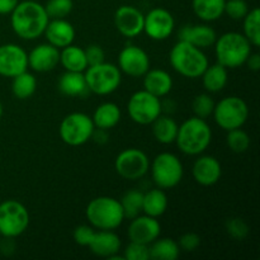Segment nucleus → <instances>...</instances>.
<instances>
[{
	"mask_svg": "<svg viewBox=\"0 0 260 260\" xmlns=\"http://www.w3.org/2000/svg\"><path fill=\"white\" fill-rule=\"evenodd\" d=\"M86 218L98 230H116L124 220L121 202L113 197H96L89 202L85 211Z\"/></svg>",
	"mask_w": 260,
	"mask_h": 260,
	"instance_id": "obj_5",
	"label": "nucleus"
},
{
	"mask_svg": "<svg viewBox=\"0 0 260 260\" xmlns=\"http://www.w3.org/2000/svg\"><path fill=\"white\" fill-rule=\"evenodd\" d=\"M43 35L47 38V43L57 48H63L74 42L75 28L65 18L52 19L48 22Z\"/></svg>",
	"mask_w": 260,
	"mask_h": 260,
	"instance_id": "obj_21",
	"label": "nucleus"
},
{
	"mask_svg": "<svg viewBox=\"0 0 260 260\" xmlns=\"http://www.w3.org/2000/svg\"><path fill=\"white\" fill-rule=\"evenodd\" d=\"M144 19L141 10L132 5H121L114 13V25L127 38L137 37L144 32Z\"/></svg>",
	"mask_w": 260,
	"mask_h": 260,
	"instance_id": "obj_16",
	"label": "nucleus"
},
{
	"mask_svg": "<svg viewBox=\"0 0 260 260\" xmlns=\"http://www.w3.org/2000/svg\"><path fill=\"white\" fill-rule=\"evenodd\" d=\"M88 246L95 255L111 258L121 250V239L113 233V230H99L98 233L95 231Z\"/></svg>",
	"mask_w": 260,
	"mask_h": 260,
	"instance_id": "obj_22",
	"label": "nucleus"
},
{
	"mask_svg": "<svg viewBox=\"0 0 260 260\" xmlns=\"http://www.w3.org/2000/svg\"><path fill=\"white\" fill-rule=\"evenodd\" d=\"M28 68V53L20 46L7 43L0 46V75L14 78Z\"/></svg>",
	"mask_w": 260,
	"mask_h": 260,
	"instance_id": "obj_15",
	"label": "nucleus"
},
{
	"mask_svg": "<svg viewBox=\"0 0 260 260\" xmlns=\"http://www.w3.org/2000/svg\"><path fill=\"white\" fill-rule=\"evenodd\" d=\"M151 178L157 188L172 189L183 179L184 169L177 155L172 152H161L156 155L150 165Z\"/></svg>",
	"mask_w": 260,
	"mask_h": 260,
	"instance_id": "obj_7",
	"label": "nucleus"
},
{
	"mask_svg": "<svg viewBox=\"0 0 260 260\" xmlns=\"http://www.w3.org/2000/svg\"><path fill=\"white\" fill-rule=\"evenodd\" d=\"M173 88V79L169 73L161 69H149L144 75V90L152 95L161 98L170 93Z\"/></svg>",
	"mask_w": 260,
	"mask_h": 260,
	"instance_id": "obj_23",
	"label": "nucleus"
},
{
	"mask_svg": "<svg viewBox=\"0 0 260 260\" xmlns=\"http://www.w3.org/2000/svg\"><path fill=\"white\" fill-rule=\"evenodd\" d=\"M94 234H95V231H94L93 228L88 225H80L74 230L73 238L78 245L88 246L90 244L91 239H93Z\"/></svg>",
	"mask_w": 260,
	"mask_h": 260,
	"instance_id": "obj_42",
	"label": "nucleus"
},
{
	"mask_svg": "<svg viewBox=\"0 0 260 260\" xmlns=\"http://www.w3.org/2000/svg\"><path fill=\"white\" fill-rule=\"evenodd\" d=\"M118 69L132 78L144 76L150 69V57L146 51L135 45H128L119 52Z\"/></svg>",
	"mask_w": 260,
	"mask_h": 260,
	"instance_id": "obj_14",
	"label": "nucleus"
},
{
	"mask_svg": "<svg viewBox=\"0 0 260 260\" xmlns=\"http://www.w3.org/2000/svg\"><path fill=\"white\" fill-rule=\"evenodd\" d=\"M202 78L203 88L210 93H218L222 90L226 86L229 80L228 69L225 66L220 65V63H215V65H208L203 74L201 75Z\"/></svg>",
	"mask_w": 260,
	"mask_h": 260,
	"instance_id": "obj_28",
	"label": "nucleus"
},
{
	"mask_svg": "<svg viewBox=\"0 0 260 260\" xmlns=\"http://www.w3.org/2000/svg\"><path fill=\"white\" fill-rule=\"evenodd\" d=\"M249 12V5L245 0H226L225 10L223 13L229 15L231 19L241 20L244 19Z\"/></svg>",
	"mask_w": 260,
	"mask_h": 260,
	"instance_id": "obj_38",
	"label": "nucleus"
},
{
	"mask_svg": "<svg viewBox=\"0 0 260 260\" xmlns=\"http://www.w3.org/2000/svg\"><path fill=\"white\" fill-rule=\"evenodd\" d=\"M150 259L152 260H175L179 256L180 249L175 240L169 238L159 239L149 245Z\"/></svg>",
	"mask_w": 260,
	"mask_h": 260,
	"instance_id": "obj_31",
	"label": "nucleus"
},
{
	"mask_svg": "<svg viewBox=\"0 0 260 260\" xmlns=\"http://www.w3.org/2000/svg\"><path fill=\"white\" fill-rule=\"evenodd\" d=\"M58 90L68 96H86L89 93L85 76L83 73L66 71L58 79Z\"/></svg>",
	"mask_w": 260,
	"mask_h": 260,
	"instance_id": "obj_24",
	"label": "nucleus"
},
{
	"mask_svg": "<svg viewBox=\"0 0 260 260\" xmlns=\"http://www.w3.org/2000/svg\"><path fill=\"white\" fill-rule=\"evenodd\" d=\"M19 0H0V14H10Z\"/></svg>",
	"mask_w": 260,
	"mask_h": 260,
	"instance_id": "obj_44",
	"label": "nucleus"
},
{
	"mask_svg": "<svg viewBox=\"0 0 260 260\" xmlns=\"http://www.w3.org/2000/svg\"><path fill=\"white\" fill-rule=\"evenodd\" d=\"M226 0H192L194 14L205 22H213L222 17Z\"/></svg>",
	"mask_w": 260,
	"mask_h": 260,
	"instance_id": "obj_30",
	"label": "nucleus"
},
{
	"mask_svg": "<svg viewBox=\"0 0 260 260\" xmlns=\"http://www.w3.org/2000/svg\"><path fill=\"white\" fill-rule=\"evenodd\" d=\"M245 63H248L249 69H250L251 71H259L260 70V56H259V53H250Z\"/></svg>",
	"mask_w": 260,
	"mask_h": 260,
	"instance_id": "obj_46",
	"label": "nucleus"
},
{
	"mask_svg": "<svg viewBox=\"0 0 260 260\" xmlns=\"http://www.w3.org/2000/svg\"><path fill=\"white\" fill-rule=\"evenodd\" d=\"M129 118L136 123L146 126L151 124L154 119L161 114L162 104L160 98L152 95L146 90H139L134 93L127 103Z\"/></svg>",
	"mask_w": 260,
	"mask_h": 260,
	"instance_id": "obj_11",
	"label": "nucleus"
},
{
	"mask_svg": "<svg viewBox=\"0 0 260 260\" xmlns=\"http://www.w3.org/2000/svg\"><path fill=\"white\" fill-rule=\"evenodd\" d=\"M94 128L95 126L91 117L81 112H74L61 121L58 134L69 146H81L91 140Z\"/></svg>",
	"mask_w": 260,
	"mask_h": 260,
	"instance_id": "obj_10",
	"label": "nucleus"
},
{
	"mask_svg": "<svg viewBox=\"0 0 260 260\" xmlns=\"http://www.w3.org/2000/svg\"><path fill=\"white\" fill-rule=\"evenodd\" d=\"M244 33L246 40L254 47L260 46V10L259 8L249 10L248 14L244 17Z\"/></svg>",
	"mask_w": 260,
	"mask_h": 260,
	"instance_id": "obj_33",
	"label": "nucleus"
},
{
	"mask_svg": "<svg viewBox=\"0 0 260 260\" xmlns=\"http://www.w3.org/2000/svg\"><path fill=\"white\" fill-rule=\"evenodd\" d=\"M180 250H184L187 253H192V251L197 250L198 246L201 245V236L196 233H187L183 234L178 241Z\"/></svg>",
	"mask_w": 260,
	"mask_h": 260,
	"instance_id": "obj_41",
	"label": "nucleus"
},
{
	"mask_svg": "<svg viewBox=\"0 0 260 260\" xmlns=\"http://www.w3.org/2000/svg\"><path fill=\"white\" fill-rule=\"evenodd\" d=\"M161 233V226L155 217L150 216H137L132 218L128 228V238L134 243L150 245L152 241L156 240Z\"/></svg>",
	"mask_w": 260,
	"mask_h": 260,
	"instance_id": "obj_17",
	"label": "nucleus"
},
{
	"mask_svg": "<svg viewBox=\"0 0 260 260\" xmlns=\"http://www.w3.org/2000/svg\"><path fill=\"white\" fill-rule=\"evenodd\" d=\"M215 53L220 65L236 69L246 62L251 53V45L243 33L228 32L216 40Z\"/></svg>",
	"mask_w": 260,
	"mask_h": 260,
	"instance_id": "obj_4",
	"label": "nucleus"
},
{
	"mask_svg": "<svg viewBox=\"0 0 260 260\" xmlns=\"http://www.w3.org/2000/svg\"><path fill=\"white\" fill-rule=\"evenodd\" d=\"M91 139L96 142V144H106L108 141V134H107V129L102 128H94L93 135H91Z\"/></svg>",
	"mask_w": 260,
	"mask_h": 260,
	"instance_id": "obj_45",
	"label": "nucleus"
},
{
	"mask_svg": "<svg viewBox=\"0 0 260 260\" xmlns=\"http://www.w3.org/2000/svg\"><path fill=\"white\" fill-rule=\"evenodd\" d=\"M85 57L88 61V66L98 65V63L104 62L106 53L104 50L99 45H90L85 48Z\"/></svg>",
	"mask_w": 260,
	"mask_h": 260,
	"instance_id": "obj_43",
	"label": "nucleus"
},
{
	"mask_svg": "<svg viewBox=\"0 0 260 260\" xmlns=\"http://www.w3.org/2000/svg\"><path fill=\"white\" fill-rule=\"evenodd\" d=\"M12 91L14 94L15 98L18 99H24L30 98L33 94L36 93L37 89V80H36L35 75L28 73L27 70L23 73L18 74L17 76L12 78Z\"/></svg>",
	"mask_w": 260,
	"mask_h": 260,
	"instance_id": "obj_32",
	"label": "nucleus"
},
{
	"mask_svg": "<svg viewBox=\"0 0 260 260\" xmlns=\"http://www.w3.org/2000/svg\"><path fill=\"white\" fill-rule=\"evenodd\" d=\"M226 230H228L229 235L235 240H244L249 234V226L246 225L245 221L243 218H230L226 222Z\"/></svg>",
	"mask_w": 260,
	"mask_h": 260,
	"instance_id": "obj_40",
	"label": "nucleus"
},
{
	"mask_svg": "<svg viewBox=\"0 0 260 260\" xmlns=\"http://www.w3.org/2000/svg\"><path fill=\"white\" fill-rule=\"evenodd\" d=\"M213 118L216 123L225 131L241 128L248 121V104L240 96H228L215 104Z\"/></svg>",
	"mask_w": 260,
	"mask_h": 260,
	"instance_id": "obj_8",
	"label": "nucleus"
},
{
	"mask_svg": "<svg viewBox=\"0 0 260 260\" xmlns=\"http://www.w3.org/2000/svg\"><path fill=\"white\" fill-rule=\"evenodd\" d=\"M45 7L50 19H61L66 18L73 10V0H48Z\"/></svg>",
	"mask_w": 260,
	"mask_h": 260,
	"instance_id": "obj_37",
	"label": "nucleus"
},
{
	"mask_svg": "<svg viewBox=\"0 0 260 260\" xmlns=\"http://www.w3.org/2000/svg\"><path fill=\"white\" fill-rule=\"evenodd\" d=\"M50 18L42 4L33 0L19 2L10 13V25L18 37L32 41L41 37Z\"/></svg>",
	"mask_w": 260,
	"mask_h": 260,
	"instance_id": "obj_1",
	"label": "nucleus"
},
{
	"mask_svg": "<svg viewBox=\"0 0 260 260\" xmlns=\"http://www.w3.org/2000/svg\"><path fill=\"white\" fill-rule=\"evenodd\" d=\"M170 65L180 75L189 79L201 78L208 66V58L202 51L185 41H178L169 53Z\"/></svg>",
	"mask_w": 260,
	"mask_h": 260,
	"instance_id": "obj_3",
	"label": "nucleus"
},
{
	"mask_svg": "<svg viewBox=\"0 0 260 260\" xmlns=\"http://www.w3.org/2000/svg\"><path fill=\"white\" fill-rule=\"evenodd\" d=\"M152 135L155 140L160 144H173L175 142L178 134V123L173 118L168 116H161L160 114L156 119H154L151 123Z\"/></svg>",
	"mask_w": 260,
	"mask_h": 260,
	"instance_id": "obj_29",
	"label": "nucleus"
},
{
	"mask_svg": "<svg viewBox=\"0 0 260 260\" xmlns=\"http://www.w3.org/2000/svg\"><path fill=\"white\" fill-rule=\"evenodd\" d=\"M174 27V17L164 8H155L145 15L144 32L154 41L167 40L173 33Z\"/></svg>",
	"mask_w": 260,
	"mask_h": 260,
	"instance_id": "obj_13",
	"label": "nucleus"
},
{
	"mask_svg": "<svg viewBox=\"0 0 260 260\" xmlns=\"http://www.w3.org/2000/svg\"><path fill=\"white\" fill-rule=\"evenodd\" d=\"M212 129L206 119L192 117L178 127L175 142L180 151L185 155H201L211 144Z\"/></svg>",
	"mask_w": 260,
	"mask_h": 260,
	"instance_id": "obj_2",
	"label": "nucleus"
},
{
	"mask_svg": "<svg viewBox=\"0 0 260 260\" xmlns=\"http://www.w3.org/2000/svg\"><path fill=\"white\" fill-rule=\"evenodd\" d=\"M84 76L89 91L96 95L112 94L119 88L122 81V74L118 66L106 61L98 65L88 66Z\"/></svg>",
	"mask_w": 260,
	"mask_h": 260,
	"instance_id": "obj_6",
	"label": "nucleus"
},
{
	"mask_svg": "<svg viewBox=\"0 0 260 260\" xmlns=\"http://www.w3.org/2000/svg\"><path fill=\"white\" fill-rule=\"evenodd\" d=\"M3 113H4V109H3V104H2V102H0V118L3 117Z\"/></svg>",
	"mask_w": 260,
	"mask_h": 260,
	"instance_id": "obj_47",
	"label": "nucleus"
},
{
	"mask_svg": "<svg viewBox=\"0 0 260 260\" xmlns=\"http://www.w3.org/2000/svg\"><path fill=\"white\" fill-rule=\"evenodd\" d=\"M91 119H93V123L96 128L108 131V129L117 126L118 122L121 121V109L116 103L106 102L94 111Z\"/></svg>",
	"mask_w": 260,
	"mask_h": 260,
	"instance_id": "obj_25",
	"label": "nucleus"
},
{
	"mask_svg": "<svg viewBox=\"0 0 260 260\" xmlns=\"http://www.w3.org/2000/svg\"><path fill=\"white\" fill-rule=\"evenodd\" d=\"M215 109V102L208 94H198L192 101V111L196 117L202 119H207L212 116Z\"/></svg>",
	"mask_w": 260,
	"mask_h": 260,
	"instance_id": "obj_36",
	"label": "nucleus"
},
{
	"mask_svg": "<svg viewBox=\"0 0 260 260\" xmlns=\"http://www.w3.org/2000/svg\"><path fill=\"white\" fill-rule=\"evenodd\" d=\"M114 168L119 177L127 180L141 179L150 169L147 155L139 149H126L118 154L114 161Z\"/></svg>",
	"mask_w": 260,
	"mask_h": 260,
	"instance_id": "obj_12",
	"label": "nucleus"
},
{
	"mask_svg": "<svg viewBox=\"0 0 260 260\" xmlns=\"http://www.w3.org/2000/svg\"><path fill=\"white\" fill-rule=\"evenodd\" d=\"M60 63V48L42 43L28 53V68L37 73H47Z\"/></svg>",
	"mask_w": 260,
	"mask_h": 260,
	"instance_id": "obj_18",
	"label": "nucleus"
},
{
	"mask_svg": "<svg viewBox=\"0 0 260 260\" xmlns=\"http://www.w3.org/2000/svg\"><path fill=\"white\" fill-rule=\"evenodd\" d=\"M29 226V212L23 203L7 200L0 203V236L18 238Z\"/></svg>",
	"mask_w": 260,
	"mask_h": 260,
	"instance_id": "obj_9",
	"label": "nucleus"
},
{
	"mask_svg": "<svg viewBox=\"0 0 260 260\" xmlns=\"http://www.w3.org/2000/svg\"><path fill=\"white\" fill-rule=\"evenodd\" d=\"M124 260H149L150 259V249L149 245L140 243H131L126 246L123 253Z\"/></svg>",
	"mask_w": 260,
	"mask_h": 260,
	"instance_id": "obj_39",
	"label": "nucleus"
},
{
	"mask_svg": "<svg viewBox=\"0 0 260 260\" xmlns=\"http://www.w3.org/2000/svg\"><path fill=\"white\" fill-rule=\"evenodd\" d=\"M192 174L198 184L203 187H211L220 180L222 175V168L216 157L205 155V156H200L194 161Z\"/></svg>",
	"mask_w": 260,
	"mask_h": 260,
	"instance_id": "obj_19",
	"label": "nucleus"
},
{
	"mask_svg": "<svg viewBox=\"0 0 260 260\" xmlns=\"http://www.w3.org/2000/svg\"><path fill=\"white\" fill-rule=\"evenodd\" d=\"M179 41H185L198 48H207L217 40L216 30L207 24L183 25L178 33Z\"/></svg>",
	"mask_w": 260,
	"mask_h": 260,
	"instance_id": "obj_20",
	"label": "nucleus"
},
{
	"mask_svg": "<svg viewBox=\"0 0 260 260\" xmlns=\"http://www.w3.org/2000/svg\"><path fill=\"white\" fill-rule=\"evenodd\" d=\"M142 198H144V193L140 192L137 189L127 190L121 198V206L123 210L124 218H132L137 217L140 212H142Z\"/></svg>",
	"mask_w": 260,
	"mask_h": 260,
	"instance_id": "obj_34",
	"label": "nucleus"
},
{
	"mask_svg": "<svg viewBox=\"0 0 260 260\" xmlns=\"http://www.w3.org/2000/svg\"><path fill=\"white\" fill-rule=\"evenodd\" d=\"M168 197L161 188H154L144 193L142 198V212L150 217H160L168 210Z\"/></svg>",
	"mask_w": 260,
	"mask_h": 260,
	"instance_id": "obj_27",
	"label": "nucleus"
},
{
	"mask_svg": "<svg viewBox=\"0 0 260 260\" xmlns=\"http://www.w3.org/2000/svg\"><path fill=\"white\" fill-rule=\"evenodd\" d=\"M60 63L66 71H76L84 73L88 68V61L85 57V51L79 46H74L73 43L60 51Z\"/></svg>",
	"mask_w": 260,
	"mask_h": 260,
	"instance_id": "obj_26",
	"label": "nucleus"
},
{
	"mask_svg": "<svg viewBox=\"0 0 260 260\" xmlns=\"http://www.w3.org/2000/svg\"><path fill=\"white\" fill-rule=\"evenodd\" d=\"M226 142L231 151L236 152V154H243L250 146V137L241 128H235L228 131Z\"/></svg>",
	"mask_w": 260,
	"mask_h": 260,
	"instance_id": "obj_35",
	"label": "nucleus"
}]
</instances>
